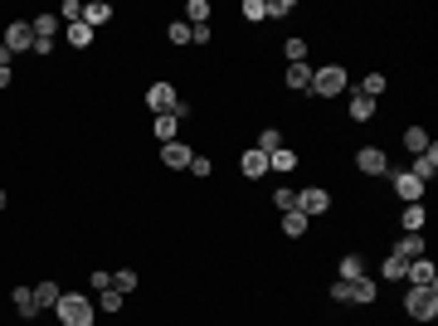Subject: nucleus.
I'll use <instances>...</instances> for the list:
<instances>
[{
  "instance_id": "1",
  "label": "nucleus",
  "mask_w": 438,
  "mask_h": 326,
  "mask_svg": "<svg viewBox=\"0 0 438 326\" xmlns=\"http://www.w3.org/2000/svg\"><path fill=\"white\" fill-rule=\"evenodd\" d=\"M54 317H58V326H93L98 307L83 297V292H63V297H58V307H54Z\"/></svg>"
},
{
  "instance_id": "2",
  "label": "nucleus",
  "mask_w": 438,
  "mask_h": 326,
  "mask_svg": "<svg viewBox=\"0 0 438 326\" xmlns=\"http://www.w3.org/2000/svg\"><path fill=\"white\" fill-rule=\"evenodd\" d=\"M404 312H409L414 322H434L438 317V287H409V292H404Z\"/></svg>"
},
{
  "instance_id": "3",
  "label": "nucleus",
  "mask_w": 438,
  "mask_h": 326,
  "mask_svg": "<svg viewBox=\"0 0 438 326\" xmlns=\"http://www.w3.org/2000/svg\"><path fill=\"white\" fill-rule=\"evenodd\" d=\"M346 68L341 63H327V68H312V93L317 98H336V93H346Z\"/></svg>"
},
{
  "instance_id": "4",
  "label": "nucleus",
  "mask_w": 438,
  "mask_h": 326,
  "mask_svg": "<svg viewBox=\"0 0 438 326\" xmlns=\"http://www.w3.org/2000/svg\"><path fill=\"white\" fill-rule=\"evenodd\" d=\"M356 170L360 175H389V156H384L380 146H360L356 151Z\"/></svg>"
},
{
  "instance_id": "5",
  "label": "nucleus",
  "mask_w": 438,
  "mask_h": 326,
  "mask_svg": "<svg viewBox=\"0 0 438 326\" xmlns=\"http://www.w3.org/2000/svg\"><path fill=\"white\" fill-rule=\"evenodd\" d=\"M10 54H29L34 49V29H29V20H15V25L5 29V39H0Z\"/></svg>"
},
{
  "instance_id": "6",
  "label": "nucleus",
  "mask_w": 438,
  "mask_h": 326,
  "mask_svg": "<svg viewBox=\"0 0 438 326\" xmlns=\"http://www.w3.org/2000/svg\"><path fill=\"white\" fill-rule=\"evenodd\" d=\"M175 103H180V93H175L170 83H151V88H146V108L156 112V117H161V112H175Z\"/></svg>"
},
{
  "instance_id": "7",
  "label": "nucleus",
  "mask_w": 438,
  "mask_h": 326,
  "mask_svg": "<svg viewBox=\"0 0 438 326\" xmlns=\"http://www.w3.org/2000/svg\"><path fill=\"white\" fill-rule=\"evenodd\" d=\"M297 210L307 219H312V215H327V210H331V195L322 190V185H307V190H297Z\"/></svg>"
},
{
  "instance_id": "8",
  "label": "nucleus",
  "mask_w": 438,
  "mask_h": 326,
  "mask_svg": "<svg viewBox=\"0 0 438 326\" xmlns=\"http://www.w3.org/2000/svg\"><path fill=\"white\" fill-rule=\"evenodd\" d=\"M404 282H414V287H438V268L429 258H414L409 268H404Z\"/></svg>"
},
{
  "instance_id": "9",
  "label": "nucleus",
  "mask_w": 438,
  "mask_h": 326,
  "mask_svg": "<svg viewBox=\"0 0 438 326\" xmlns=\"http://www.w3.org/2000/svg\"><path fill=\"white\" fill-rule=\"evenodd\" d=\"M239 170H244L248 180H263V175H268V156H263L258 146H248L244 156H239Z\"/></svg>"
},
{
  "instance_id": "10",
  "label": "nucleus",
  "mask_w": 438,
  "mask_h": 326,
  "mask_svg": "<svg viewBox=\"0 0 438 326\" xmlns=\"http://www.w3.org/2000/svg\"><path fill=\"white\" fill-rule=\"evenodd\" d=\"M434 170H438V146H429V151H419V156H414L409 175H414V180H424V185H429V180H434Z\"/></svg>"
},
{
  "instance_id": "11",
  "label": "nucleus",
  "mask_w": 438,
  "mask_h": 326,
  "mask_svg": "<svg viewBox=\"0 0 438 326\" xmlns=\"http://www.w3.org/2000/svg\"><path fill=\"white\" fill-rule=\"evenodd\" d=\"M394 195H399L404 205H419V195H424V180H414L409 170H394Z\"/></svg>"
},
{
  "instance_id": "12",
  "label": "nucleus",
  "mask_w": 438,
  "mask_h": 326,
  "mask_svg": "<svg viewBox=\"0 0 438 326\" xmlns=\"http://www.w3.org/2000/svg\"><path fill=\"white\" fill-rule=\"evenodd\" d=\"M424 248H429V244H424V234H404L389 253H394V258H404V263H414V258H424Z\"/></svg>"
},
{
  "instance_id": "13",
  "label": "nucleus",
  "mask_w": 438,
  "mask_h": 326,
  "mask_svg": "<svg viewBox=\"0 0 438 326\" xmlns=\"http://www.w3.org/2000/svg\"><path fill=\"white\" fill-rule=\"evenodd\" d=\"M190 146H180V141H170V146H161V161L170 165V170H185V165H190Z\"/></svg>"
},
{
  "instance_id": "14",
  "label": "nucleus",
  "mask_w": 438,
  "mask_h": 326,
  "mask_svg": "<svg viewBox=\"0 0 438 326\" xmlns=\"http://www.w3.org/2000/svg\"><path fill=\"white\" fill-rule=\"evenodd\" d=\"M58 297H63V287H58V282H39V287H34V307H39V312H54Z\"/></svg>"
},
{
  "instance_id": "15",
  "label": "nucleus",
  "mask_w": 438,
  "mask_h": 326,
  "mask_svg": "<svg viewBox=\"0 0 438 326\" xmlns=\"http://www.w3.org/2000/svg\"><path fill=\"white\" fill-rule=\"evenodd\" d=\"M151 132H156V141H161V146H170V141H175V132H180V117H175V112H161Z\"/></svg>"
},
{
  "instance_id": "16",
  "label": "nucleus",
  "mask_w": 438,
  "mask_h": 326,
  "mask_svg": "<svg viewBox=\"0 0 438 326\" xmlns=\"http://www.w3.org/2000/svg\"><path fill=\"white\" fill-rule=\"evenodd\" d=\"M108 20H112V5H108V0H93V5H83V25H88V29L108 25Z\"/></svg>"
},
{
  "instance_id": "17",
  "label": "nucleus",
  "mask_w": 438,
  "mask_h": 326,
  "mask_svg": "<svg viewBox=\"0 0 438 326\" xmlns=\"http://www.w3.org/2000/svg\"><path fill=\"white\" fill-rule=\"evenodd\" d=\"M58 25H63L58 15H34V20H29V29H34V39H49V44H54Z\"/></svg>"
},
{
  "instance_id": "18",
  "label": "nucleus",
  "mask_w": 438,
  "mask_h": 326,
  "mask_svg": "<svg viewBox=\"0 0 438 326\" xmlns=\"http://www.w3.org/2000/svg\"><path fill=\"white\" fill-rule=\"evenodd\" d=\"M307 224H312V219L302 215V210H282V234H287V239H302Z\"/></svg>"
},
{
  "instance_id": "19",
  "label": "nucleus",
  "mask_w": 438,
  "mask_h": 326,
  "mask_svg": "<svg viewBox=\"0 0 438 326\" xmlns=\"http://www.w3.org/2000/svg\"><path fill=\"white\" fill-rule=\"evenodd\" d=\"M336 272H341V282H356V277H365V258H360V253H346V258L336 263Z\"/></svg>"
},
{
  "instance_id": "20",
  "label": "nucleus",
  "mask_w": 438,
  "mask_h": 326,
  "mask_svg": "<svg viewBox=\"0 0 438 326\" xmlns=\"http://www.w3.org/2000/svg\"><path fill=\"white\" fill-rule=\"evenodd\" d=\"M424 219H429V210H424V205H404L399 224H404V234H424Z\"/></svg>"
},
{
  "instance_id": "21",
  "label": "nucleus",
  "mask_w": 438,
  "mask_h": 326,
  "mask_svg": "<svg viewBox=\"0 0 438 326\" xmlns=\"http://www.w3.org/2000/svg\"><path fill=\"white\" fill-rule=\"evenodd\" d=\"M282 83H287V88H312V63H287Z\"/></svg>"
},
{
  "instance_id": "22",
  "label": "nucleus",
  "mask_w": 438,
  "mask_h": 326,
  "mask_svg": "<svg viewBox=\"0 0 438 326\" xmlns=\"http://www.w3.org/2000/svg\"><path fill=\"white\" fill-rule=\"evenodd\" d=\"M370 117H375V98L351 93V122H370Z\"/></svg>"
},
{
  "instance_id": "23",
  "label": "nucleus",
  "mask_w": 438,
  "mask_h": 326,
  "mask_svg": "<svg viewBox=\"0 0 438 326\" xmlns=\"http://www.w3.org/2000/svg\"><path fill=\"white\" fill-rule=\"evenodd\" d=\"M10 302H15V312H20V317H39V307H34V287H15Z\"/></svg>"
},
{
  "instance_id": "24",
  "label": "nucleus",
  "mask_w": 438,
  "mask_h": 326,
  "mask_svg": "<svg viewBox=\"0 0 438 326\" xmlns=\"http://www.w3.org/2000/svg\"><path fill=\"white\" fill-rule=\"evenodd\" d=\"M375 292H380V287H375L370 277H356V282H351V302H360V307H370V302H375Z\"/></svg>"
},
{
  "instance_id": "25",
  "label": "nucleus",
  "mask_w": 438,
  "mask_h": 326,
  "mask_svg": "<svg viewBox=\"0 0 438 326\" xmlns=\"http://www.w3.org/2000/svg\"><path fill=\"white\" fill-rule=\"evenodd\" d=\"M404 146H409L414 156H419V151H429L434 141H429V132H424V127H404Z\"/></svg>"
},
{
  "instance_id": "26",
  "label": "nucleus",
  "mask_w": 438,
  "mask_h": 326,
  "mask_svg": "<svg viewBox=\"0 0 438 326\" xmlns=\"http://www.w3.org/2000/svg\"><path fill=\"white\" fill-rule=\"evenodd\" d=\"M185 25H210V0H190L185 5Z\"/></svg>"
},
{
  "instance_id": "27",
  "label": "nucleus",
  "mask_w": 438,
  "mask_h": 326,
  "mask_svg": "<svg viewBox=\"0 0 438 326\" xmlns=\"http://www.w3.org/2000/svg\"><path fill=\"white\" fill-rule=\"evenodd\" d=\"M63 34H68V44H73V49H88V44H93V29L83 25V20H78V25H68Z\"/></svg>"
},
{
  "instance_id": "28",
  "label": "nucleus",
  "mask_w": 438,
  "mask_h": 326,
  "mask_svg": "<svg viewBox=\"0 0 438 326\" xmlns=\"http://www.w3.org/2000/svg\"><path fill=\"white\" fill-rule=\"evenodd\" d=\"M292 165H297V151H287V146H277L268 156V170H292Z\"/></svg>"
},
{
  "instance_id": "29",
  "label": "nucleus",
  "mask_w": 438,
  "mask_h": 326,
  "mask_svg": "<svg viewBox=\"0 0 438 326\" xmlns=\"http://www.w3.org/2000/svg\"><path fill=\"white\" fill-rule=\"evenodd\" d=\"M239 10H244V20H248V25H258V20H268V0H244Z\"/></svg>"
},
{
  "instance_id": "30",
  "label": "nucleus",
  "mask_w": 438,
  "mask_h": 326,
  "mask_svg": "<svg viewBox=\"0 0 438 326\" xmlns=\"http://www.w3.org/2000/svg\"><path fill=\"white\" fill-rule=\"evenodd\" d=\"M404 268H409V263H404V258H394V253H389V258L380 263V272L389 277V282H404Z\"/></svg>"
},
{
  "instance_id": "31",
  "label": "nucleus",
  "mask_w": 438,
  "mask_h": 326,
  "mask_svg": "<svg viewBox=\"0 0 438 326\" xmlns=\"http://www.w3.org/2000/svg\"><path fill=\"white\" fill-rule=\"evenodd\" d=\"M384 83H389L384 73H365V83H360L356 93H365V98H380V93H384Z\"/></svg>"
},
{
  "instance_id": "32",
  "label": "nucleus",
  "mask_w": 438,
  "mask_h": 326,
  "mask_svg": "<svg viewBox=\"0 0 438 326\" xmlns=\"http://www.w3.org/2000/svg\"><path fill=\"white\" fill-rule=\"evenodd\" d=\"M277 146H282V132H277V127H268V132H258V151H263V156H273Z\"/></svg>"
},
{
  "instance_id": "33",
  "label": "nucleus",
  "mask_w": 438,
  "mask_h": 326,
  "mask_svg": "<svg viewBox=\"0 0 438 326\" xmlns=\"http://www.w3.org/2000/svg\"><path fill=\"white\" fill-rule=\"evenodd\" d=\"M98 307L117 317V312H122V292H117V287H103V292H98Z\"/></svg>"
},
{
  "instance_id": "34",
  "label": "nucleus",
  "mask_w": 438,
  "mask_h": 326,
  "mask_svg": "<svg viewBox=\"0 0 438 326\" xmlns=\"http://www.w3.org/2000/svg\"><path fill=\"white\" fill-rule=\"evenodd\" d=\"M58 20H63V25H78V20H83V5H78V0H63V5H58Z\"/></svg>"
},
{
  "instance_id": "35",
  "label": "nucleus",
  "mask_w": 438,
  "mask_h": 326,
  "mask_svg": "<svg viewBox=\"0 0 438 326\" xmlns=\"http://www.w3.org/2000/svg\"><path fill=\"white\" fill-rule=\"evenodd\" d=\"M112 287H117V292L127 297V292L137 287V268H122V272H117V277H112Z\"/></svg>"
},
{
  "instance_id": "36",
  "label": "nucleus",
  "mask_w": 438,
  "mask_h": 326,
  "mask_svg": "<svg viewBox=\"0 0 438 326\" xmlns=\"http://www.w3.org/2000/svg\"><path fill=\"white\" fill-rule=\"evenodd\" d=\"M165 39H170L175 49H180V44H190V25H185V20H175V25L165 29Z\"/></svg>"
},
{
  "instance_id": "37",
  "label": "nucleus",
  "mask_w": 438,
  "mask_h": 326,
  "mask_svg": "<svg viewBox=\"0 0 438 326\" xmlns=\"http://www.w3.org/2000/svg\"><path fill=\"white\" fill-rule=\"evenodd\" d=\"M282 54H287V63H307V39H287Z\"/></svg>"
},
{
  "instance_id": "38",
  "label": "nucleus",
  "mask_w": 438,
  "mask_h": 326,
  "mask_svg": "<svg viewBox=\"0 0 438 326\" xmlns=\"http://www.w3.org/2000/svg\"><path fill=\"white\" fill-rule=\"evenodd\" d=\"M185 170H195V175H200V180H205V175H210V170H215V161H210V156H190V165H185Z\"/></svg>"
},
{
  "instance_id": "39",
  "label": "nucleus",
  "mask_w": 438,
  "mask_h": 326,
  "mask_svg": "<svg viewBox=\"0 0 438 326\" xmlns=\"http://www.w3.org/2000/svg\"><path fill=\"white\" fill-rule=\"evenodd\" d=\"M268 15H273V20H287V15H292V0H268Z\"/></svg>"
},
{
  "instance_id": "40",
  "label": "nucleus",
  "mask_w": 438,
  "mask_h": 326,
  "mask_svg": "<svg viewBox=\"0 0 438 326\" xmlns=\"http://www.w3.org/2000/svg\"><path fill=\"white\" fill-rule=\"evenodd\" d=\"M273 205H277V210H297V190H277Z\"/></svg>"
},
{
  "instance_id": "41",
  "label": "nucleus",
  "mask_w": 438,
  "mask_h": 326,
  "mask_svg": "<svg viewBox=\"0 0 438 326\" xmlns=\"http://www.w3.org/2000/svg\"><path fill=\"white\" fill-rule=\"evenodd\" d=\"M190 44H210V25H190Z\"/></svg>"
},
{
  "instance_id": "42",
  "label": "nucleus",
  "mask_w": 438,
  "mask_h": 326,
  "mask_svg": "<svg viewBox=\"0 0 438 326\" xmlns=\"http://www.w3.org/2000/svg\"><path fill=\"white\" fill-rule=\"evenodd\" d=\"M10 78H15V73H10V68H0V93L10 88Z\"/></svg>"
},
{
  "instance_id": "43",
  "label": "nucleus",
  "mask_w": 438,
  "mask_h": 326,
  "mask_svg": "<svg viewBox=\"0 0 438 326\" xmlns=\"http://www.w3.org/2000/svg\"><path fill=\"white\" fill-rule=\"evenodd\" d=\"M0 210H5V190H0Z\"/></svg>"
}]
</instances>
